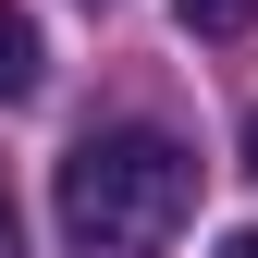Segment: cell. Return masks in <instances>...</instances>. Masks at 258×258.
<instances>
[{
    "mask_svg": "<svg viewBox=\"0 0 258 258\" xmlns=\"http://www.w3.org/2000/svg\"><path fill=\"white\" fill-rule=\"evenodd\" d=\"M61 246L74 258H160L197 221V160H184V136H160V123H99V136L61 148Z\"/></svg>",
    "mask_w": 258,
    "mask_h": 258,
    "instance_id": "cell-1",
    "label": "cell"
},
{
    "mask_svg": "<svg viewBox=\"0 0 258 258\" xmlns=\"http://www.w3.org/2000/svg\"><path fill=\"white\" fill-rule=\"evenodd\" d=\"M37 74H49V49H37V25H25L13 0H0V111H13V99H37Z\"/></svg>",
    "mask_w": 258,
    "mask_h": 258,
    "instance_id": "cell-2",
    "label": "cell"
},
{
    "mask_svg": "<svg viewBox=\"0 0 258 258\" xmlns=\"http://www.w3.org/2000/svg\"><path fill=\"white\" fill-rule=\"evenodd\" d=\"M172 13H184V37H246L258 0H172Z\"/></svg>",
    "mask_w": 258,
    "mask_h": 258,
    "instance_id": "cell-3",
    "label": "cell"
},
{
    "mask_svg": "<svg viewBox=\"0 0 258 258\" xmlns=\"http://www.w3.org/2000/svg\"><path fill=\"white\" fill-rule=\"evenodd\" d=\"M0 258H13V184H0Z\"/></svg>",
    "mask_w": 258,
    "mask_h": 258,
    "instance_id": "cell-4",
    "label": "cell"
},
{
    "mask_svg": "<svg viewBox=\"0 0 258 258\" xmlns=\"http://www.w3.org/2000/svg\"><path fill=\"white\" fill-rule=\"evenodd\" d=\"M221 258H258V234H221Z\"/></svg>",
    "mask_w": 258,
    "mask_h": 258,
    "instance_id": "cell-5",
    "label": "cell"
},
{
    "mask_svg": "<svg viewBox=\"0 0 258 258\" xmlns=\"http://www.w3.org/2000/svg\"><path fill=\"white\" fill-rule=\"evenodd\" d=\"M246 172H258V111H246Z\"/></svg>",
    "mask_w": 258,
    "mask_h": 258,
    "instance_id": "cell-6",
    "label": "cell"
}]
</instances>
